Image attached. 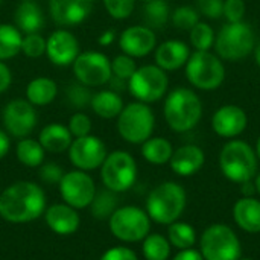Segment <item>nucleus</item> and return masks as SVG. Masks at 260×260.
Here are the masks:
<instances>
[{
	"instance_id": "f257e3e1",
	"label": "nucleus",
	"mask_w": 260,
	"mask_h": 260,
	"mask_svg": "<svg viewBox=\"0 0 260 260\" xmlns=\"http://www.w3.org/2000/svg\"><path fill=\"white\" fill-rule=\"evenodd\" d=\"M46 212V195L30 181H17L0 193V216L12 224L35 221Z\"/></svg>"
},
{
	"instance_id": "f03ea898",
	"label": "nucleus",
	"mask_w": 260,
	"mask_h": 260,
	"mask_svg": "<svg viewBox=\"0 0 260 260\" xmlns=\"http://www.w3.org/2000/svg\"><path fill=\"white\" fill-rule=\"evenodd\" d=\"M163 114L172 131L187 133L201 120L203 102L193 90L178 87L166 96Z\"/></svg>"
},
{
	"instance_id": "7ed1b4c3",
	"label": "nucleus",
	"mask_w": 260,
	"mask_h": 260,
	"mask_svg": "<svg viewBox=\"0 0 260 260\" xmlns=\"http://www.w3.org/2000/svg\"><path fill=\"white\" fill-rule=\"evenodd\" d=\"M186 201L187 197L183 186L174 181H166L149 193L146 200V213L152 221L171 225L184 212Z\"/></svg>"
},
{
	"instance_id": "20e7f679",
	"label": "nucleus",
	"mask_w": 260,
	"mask_h": 260,
	"mask_svg": "<svg viewBox=\"0 0 260 260\" xmlns=\"http://www.w3.org/2000/svg\"><path fill=\"white\" fill-rule=\"evenodd\" d=\"M219 168L225 178L233 183L251 181L257 172V154L247 142L232 140L219 154Z\"/></svg>"
},
{
	"instance_id": "39448f33",
	"label": "nucleus",
	"mask_w": 260,
	"mask_h": 260,
	"mask_svg": "<svg viewBox=\"0 0 260 260\" xmlns=\"http://www.w3.org/2000/svg\"><path fill=\"white\" fill-rule=\"evenodd\" d=\"M254 32L248 23H227L215 38V49L221 59L239 61L254 50Z\"/></svg>"
},
{
	"instance_id": "423d86ee",
	"label": "nucleus",
	"mask_w": 260,
	"mask_h": 260,
	"mask_svg": "<svg viewBox=\"0 0 260 260\" xmlns=\"http://www.w3.org/2000/svg\"><path fill=\"white\" fill-rule=\"evenodd\" d=\"M186 78L195 88L212 91L219 88L225 81V66L219 56L209 50H197L186 62Z\"/></svg>"
},
{
	"instance_id": "0eeeda50",
	"label": "nucleus",
	"mask_w": 260,
	"mask_h": 260,
	"mask_svg": "<svg viewBox=\"0 0 260 260\" xmlns=\"http://www.w3.org/2000/svg\"><path fill=\"white\" fill-rule=\"evenodd\" d=\"M155 116L148 104L131 102L117 116V131L123 140L133 145H142L154 131Z\"/></svg>"
},
{
	"instance_id": "6e6552de",
	"label": "nucleus",
	"mask_w": 260,
	"mask_h": 260,
	"mask_svg": "<svg viewBox=\"0 0 260 260\" xmlns=\"http://www.w3.org/2000/svg\"><path fill=\"white\" fill-rule=\"evenodd\" d=\"M169 87V78L157 64L137 67L134 75L128 79L129 93L143 104L158 102L165 98Z\"/></svg>"
},
{
	"instance_id": "1a4fd4ad",
	"label": "nucleus",
	"mask_w": 260,
	"mask_h": 260,
	"mask_svg": "<svg viewBox=\"0 0 260 260\" xmlns=\"http://www.w3.org/2000/svg\"><path fill=\"white\" fill-rule=\"evenodd\" d=\"M110 230L122 242H140L151 230V218L139 207L126 206L110 216Z\"/></svg>"
},
{
	"instance_id": "9d476101",
	"label": "nucleus",
	"mask_w": 260,
	"mask_h": 260,
	"mask_svg": "<svg viewBox=\"0 0 260 260\" xmlns=\"http://www.w3.org/2000/svg\"><path fill=\"white\" fill-rule=\"evenodd\" d=\"M104 186L111 192L128 190L137 178V163L134 157L125 151H114L107 155L101 166Z\"/></svg>"
},
{
	"instance_id": "9b49d317",
	"label": "nucleus",
	"mask_w": 260,
	"mask_h": 260,
	"mask_svg": "<svg viewBox=\"0 0 260 260\" xmlns=\"http://www.w3.org/2000/svg\"><path fill=\"white\" fill-rule=\"evenodd\" d=\"M201 256L204 260H239L241 242L230 227L210 225L201 238Z\"/></svg>"
},
{
	"instance_id": "f8f14e48",
	"label": "nucleus",
	"mask_w": 260,
	"mask_h": 260,
	"mask_svg": "<svg viewBox=\"0 0 260 260\" xmlns=\"http://www.w3.org/2000/svg\"><path fill=\"white\" fill-rule=\"evenodd\" d=\"M73 73L78 82L87 87H99L113 78L111 61L102 52L87 50L78 55L73 62Z\"/></svg>"
},
{
	"instance_id": "ddd939ff",
	"label": "nucleus",
	"mask_w": 260,
	"mask_h": 260,
	"mask_svg": "<svg viewBox=\"0 0 260 260\" xmlns=\"http://www.w3.org/2000/svg\"><path fill=\"white\" fill-rule=\"evenodd\" d=\"M59 193L70 207L85 209L96 197V186L87 172L78 169L64 174L59 181Z\"/></svg>"
},
{
	"instance_id": "4468645a",
	"label": "nucleus",
	"mask_w": 260,
	"mask_h": 260,
	"mask_svg": "<svg viewBox=\"0 0 260 260\" xmlns=\"http://www.w3.org/2000/svg\"><path fill=\"white\" fill-rule=\"evenodd\" d=\"M67 151L72 165L84 172L101 168L108 155L105 143L99 137L90 134L75 139Z\"/></svg>"
},
{
	"instance_id": "2eb2a0df",
	"label": "nucleus",
	"mask_w": 260,
	"mask_h": 260,
	"mask_svg": "<svg viewBox=\"0 0 260 260\" xmlns=\"http://www.w3.org/2000/svg\"><path fill=\"white\" fill-rule=\"evenodd\" d=\"M2 119L6 131L12 137L24 139L34 131L38 116L34 105L27 99H14L5 105Z\"/></svg>"
},
{
	"instance_id": "dca6fc26",
	"label": "nucleus",
	"mask_w": 260,
	"mask_h": 260,
	"mask_svg": "<svg viewBox=\"0 0 260 260\" xmlns=\"http://www.w3.org/2000/svg\"><path fill=\"white\" fill-rule=\"evenodd\" d=\"M94 0H49V11L53 23L69 29L84 23L93 12Z\"/></svg>"
},
{
	"instance_id": "f3484780",
	"label": "nucleus",
	"mask_w": 260,
	"mask_h": 260,
	"mask_svg": "<svg viewBox=\"0 0 260 260\" xmlns=\"http://www.w3.org/2000/svg\"><path fill=\"white\" fill-rule=\"evenodd\" d=\"M46 55L55 66H70L79 55V41L70 30L61 27L46 40Z\"/></svg>"
},
{
	"instance_id": "a211bd4d",
	"label": "nucleus",
	"mask_w": 260,
	"mask_h": 260,
	"mask_svg": "<svg viewBox=\"0 0 260 260\" xmlns=\"http://www.w3.org/2000/svg\"><path fill=\"white\" fill-rule=\"evenodd\" d=\"M119 46L125 55L133 58H143L155 50L157 37L151 27L145 24H136L126 27L120 34Z\"/></svg>"
},
{
	"instance_id": "6ab92c4d",
	"label": "nucleus",
	"mask_w": 260,
	"mask_h": 260,
	"mask_svg": "<svg viewBox=\"0 0 260 260\" xmlns=\"http://www.w3.org/2000/svg\"><path fill=\"white\" fill-rule=\"evenodd\" d=\"M248 125L247 113L238 105H222L212 117L213 131L224 139H235L245 131Z\"/></svg>"
},
{
	"instance_id": "aec40b11",
	"label": "nucleus",
	"mask_w": 260,
	"mask_h": 260,
	"mask_svg": "<svg viewBox=\"0 0 260 260\" xmlns=\"http://www.w3.org/2000/svg\"><path fill=\"white\" fill-rule=\"evenodd\" d=\"M46 224L49 229L61 236L73 235L79 225L81 219L79 215L76 213V209L70 207L69 204H53L44 212Z\"/></svg>"
},
{
	"instance_id": "412c9836",
	"label": "nucleus",
	"mask_w": 260,
	"mask_h": 260,
	"mask_svg": "<svg viewBox=\"0 0 260 260\" xmlns=\"http://www.w3.org/2000/svg\"><path fill=\"white\" fill-rule=\"evenodd\" d=\"M155 64L165 72H174L186 66L190 52L189 46L181 40H168L155 47Z\"/></svg>"
},
{
	"instance_id": "4be33fe9",
	"label": "nucleus",
	"mask_w": 260,
	"mask_h": 260,
	"mask_svg": "<svg viewBox=\"0 0 260 260\" xmlns=\"http://www.w3.org/2000/svg\"><path fill=\"white\" fill-rule=\"evenodd\" d=\"M206 161L204 151L197 145H184L174 151L169 163L171 169L180 177H190L197 174Z\"/></svg>"
},
{
	"instance_id": "5701e85b",
	"label": "nucleus",
	"mask_w": 260,
	"mask_h": 260,
	"mask_svg": "<svg viewBox=\"0 0 260 260\" xmlns=\"http://www.w3.org/2000/svg\"><path fill=\"white\" fill-rule=\"evenodd\" d=\"M14 21L21 34H38L44 27V14L34 0H24L15 9Z\"/></svg>"
},
{
	"instance_id": "b1692460",
	"label": "nucleus",
	"mask_w": 260,
	"mask_h": 260,
	"mask_svg": "<svg viewBox=\"0 0 260 260\" xmlns=\"http://www.w3.org/2000/svg\"><path fill=\"white\" fill-rule=\"evenodd\" d=\"M233 218L242 230L260 233V201L250 197L239 200L233 207Z\"/></svg>"
},
{
	"instance_id": "393cba45",
	"label": "nucleus",
	"mask_w": 260,
	"mask_h": 260,
	"mask_svg": "<svg viewBox=\"0 0 260 260\" xmlns=\"http://www.w3.org/2000/svg\"><path fill=\"white\" fill-rule=\"evenodd\" d=\"M72 139L73 136L70 134L67 126L61 123H50L41 129L38 142L41 143L44 151H49L52 154H59L70 148L73 142Z\"/></svg>"
},
{
	"instance_id": "a878e982",
	"label": "nucleus",
	"mask_w": 260,
	"mask_h": 260,
	"mask_svg": "<svg viewBox=\"0 0 260 260\" xmlns=\"http://www.w3.org/2000/svg\"><path fill=\"white\" fill-rule=\"evenodd\" d=\"M58 94V85L53 79L40 76L32 79L26 87V98L35 107H44L55 101Z\"/></svg>"
},
{
	"instance_id": "bb28decb",
	"label": "nucleus",
	"mask_w": 260,
	"mask_h": 260,
	"mask_svg": "<svg viewBox=\"0 0 260 260\" xmlns=\"http://www.w3.org/2000/svg\"><path fill=\"white\" fill-rule=\"evenodd\" d=\"M91 110L102 119H114L123 110L122 98L113 90H102L91 96Z\"/></svg>"
},
{
	"instance_id": "cd10ccee",
	"label": "nucleus",
	"mask_w": 260,
	"mask_h": 260,
	"mask_svg": "<svg viewBox=\"0 0 260 260\" xmlns=\"http://www.w3.org/2000/svg\"><path fill=\"white\" fill-rule=\"evenodd\" d=\"M174 154L172 143L165 137H149L142 143V155L152 165H165Z\"/></svg>"
},
{
	"instance_id": "c85d7f7f",
	"label": "nucleus",
	"mask_w": 260,
	"mask_h": 260,
	"mask_svg": "<svg viewBox=\"0 0 260 260\" xmlns=\"http://www.w3.org/2000/svg\"><path fill=\"white\" fill-rule=\"evenodd\" d=\"M23 34L17 29V26L9 23L0 24V61L14 58L18 52H21Z\"/></svg>"
},
{
	"instance_id": "c756f323",
	"label": "nucleus",
	"mask_w": 260,
	"mask_h": 260,
	"mask_svg": "<svg viewBox=\"0 0 260 260\" xmlns=\"http://www.w3.org/2000/svg\"><path fill=\"white\" fill-rule=\"evenodd\" d=\"M44 148L34 139H21L17 145L15 154L21 165L27 168H38L44 161Z\"/></svg>"
},
{
	"instance_id": "7c9ffc66",
	"label": "nucleus",
	"mask_w": 260,
	"mask_h": 260,
	"mask_svg": "<svg viewBox=\"0 0 260 260\" xmlns=\"http://www.w3.org/2000/svg\"><path fill=\"white\" fill-rule=\"evenodd\" d=\"M171 18V9L166 0H151L143 6V21L145 26L154 29H161Z\"/></svg>"
},
{
	"instance_id": "2f4dec72",
	"label": "nucleus",
	"mask_w": 260,
	"mask_h": 260,
	"mask_svg": "<svg viewBox=\"0 0 260 260\" xmlns=\"http://www.w3.org/2000/svg\"><path fill=\"white\" fill-rule=\"evenodd\" d=\"M169 242L178 250H189L197 242V233L192 225L186 222H172L168 230Z\"/></svg>"
},
{
	"instance_id": "473e14b6",
	"label": "nucleus",
	"mask_w": 260,
	"mask_h": 260,
	"mask_svg": "<svg viewBox=\"0 0 260 260\" xmlns=\"http://www.w3.org/2000/svg\"><path fill=\"white\" fill-rule=\"evenodd\" d=\"M171 244L161 235H148L143 239V256L146 260H168Z\"/></svg>"
},
{
	"instance_id": "72a5a7b5",
	"label": "nucleus",
	"mask_w": 260,
	"mask_h": 260,
	"mask_svg": "<svg viewBox=\"0 0 260 260\" xmlns=\"http://www.w3.org/2000/svg\"><path fill=\"white\" fill-rule=\"evenodd\" d=\"M215 38H216L215 30L207 23L200 21L190 29V44L200 52L210 50L212 46L215 44Z\"/></svg>"
},
{
	"instance_id": "f704fd0d",
	"label": "nucleus",
	"mask_w": 260,
	"mask_h": 260,
	"mask_svg": "<svg viewBox=\"0 0 260 260\" xmlns=\"http://www.w3.org/2000/svg\"><path fill=\"white\" fill-rule=\"evenodd\" d=\"M116 204H117V200L114 197V192H111L108 189L101 193L96 192V197H94L93 203L90 204L91 213L94 218L104 219V218L113 215V212L116 210Z\"/></svg>"
},
{
	"instance_id": "c9c22d12",
	"label": "nucleus",
	"mask_w": 260,
	"mask_h": 260,
	"mask_svg": "<svg viewBox=\"0 0 260 260\" xmlns=\"http://www.w3.org/2000/svg\"><path fill=\"white\" fill-rule=\"evenodd\" d=\"M171 21L178 29L190 30L197 23H200V12L193 6H180L171 14Z\"/></svg>"
},
{
	"instance_id": "e433bc0d",
	"label": "nucleus",
	"mask_w": 260,
	"mask_h": 260,
	"mask_svg": "<svg viewBox=\"0 0 260 260\" xmlns=\"http://www.w3.org/2000/svg\"><path fill=\"white\" fill-rule=\"evenodd\" d=\"M136 70H137V64H136L134 58L128 56L125 53L114 56L111 61V72L117 79L128 81L134 75Z\"/></svg>"
},
{
	"instance_id": "4c0bfd02",
	"label": "nucleus",
	"mask_w": 260,
	"mask_h": 260,
	"mask_svg": "<svg viewBox=\"0 0 260 260\" xmlns=\"http://www.w3.org/2000/svg\"><path fill=\"white\" fill-rule=\"evenodd\" d=\"M66 96H67V101L70 105H73L76 108H84L91 102L93 94L90 93L87 85H84L81 82H75V84H70L67 87Z\"/></svg>"
},
{
	"instance_id": "58836bf2",
	"label": "nucleus",
	"mask_w": 260,
	"mask_h": 260,
	"mask_svg": "<svg viewBox=\"0 0 260 260\" xmlns=\"http://www.w3.org/2000/svg\"><path fill=\"white\" fill-rule=\"evenodd\" d=\"M105 11L116 20L128 18L136 6V0H102Z\"/></svg>"
},
{
	"instance_id": "ea45409f",
	"label": "nucleus",
	"mask_w": 260,
	"mask_h": 260,
	"mask_svg": "<svg viewBox=\"0 0 260 260\" xmlns=\"http://www.w3.org/2000/svg\"><path fill=\"white\" fill-rule=\"evenodd\" d=\"M21 52L27 58H40L46 53V40L40 34H27L23 37Z\"/></svg>"
},
{
	"instance_id": "a19ab883",
	"label": "nucleus",
	"mask_w": 260,
	"mask_h": 260,
	"mask_svg": "<svg viewBox=\"0 0 260 260\" xmlns=\"http://www.w3.org/2000/svg\"><path fill=\"white\" fill-rule=\"evenodd\" d=\"M69 131L70 134L78 139V137H85L90 134L91 131V120L85 113H75L70 119H69Z\"/></svg>"
},
{
	"instance_id": "79ce46f5",
	"label": "nucleus",
	"mask_w": 260,
	"mask_h": 260,
	"mask_svg": "<svg viewBox=\"0 0 260 260\" xmlns=\"http://www.w3.org/2000/svg\"><path fill=\"white\" fill-rule=\"evenodd\" d=\"M245 11H247V5L244 0H224L222 15L227 18L229 23L244 21Z\"/></svg>"
},
{
	"instance_id": "37998d69",
	"label": "nucleus",
	"mask_w": 260,
	"mask_h": 260,
	"mask_svg": "<svg viewBox=\"0 0 260 260\" xmlns=\"http://www.w3.org/2000/svg\"><path fill=\"white\" fill-rule=\"evenodd\" d=\"M197 9L207 18H219L224 11V0H197Z\"/></svg>"
},
{
	"instance_id": "c03bdc74",
	"label": "nucleus",
	"mask_w": 260,
	"mask_h": 260,
	"mask_svg": "<svg viewBox=\"0 0 260 260\" xmlns=\"http://www.w3.org/2000/svg\"><path fill=\"white\" fill-rule=\"evenodd\" d=\"M40 177L47 184H59L61 178L64 177L62 168H59L56 163H46L40 169Z\"/></svg>"
},
{
	"instance_id": "a18cd8bd",
	"label": "nucleus",
	"mask_w": 260,
	"mask_h": 260,
	"mask_svg": "<svg viewBox=\"0 0 260 260\" xmlns=\"http://www.w3.org/2000/svg\"><path fill=\"white\" fill-rule=\"evenodd\" d=\"M99 260H139L137 254L126 247H114L107 250Z\"/></svg>"
},
{
	"instance_id": "49530a36",
	"label": "nucleus",
	"mask_w": 260,
	"mask_h": 260,
	"mask_svg": "<svg viewBox=\"0 0 260 260\" xmlns=\"http://www.w3.org/2000/svg\"><path fill=\"white\" fill-rule=\"evenodd\" d=\"M11 82H12V73H11L9 67L3 61H0V93L6 91L9 88Z\"/></svg>"
},
{
	"instance_id": "de8ad7c7",
	"label": "nucleus",
	"mask_w": 260,
	"mask_h": 260,
	"mask_svg": "<svg viewBox=\"0 0 260 260\" xmlns=\"http://www.w3.org/2000/svg\"><path fill=\"white\" fill-rule=\"evenodd\" d=\"M174 260H204V257L201 256V253L200 251H195V250H192V248H189V250H181Z\"/></svg>"
},
{
	"instance_id": "09e8293b",
	"label": "nucleus",
	"mask_w": 260,
	"mask_h": 260,
	"mask_svg": "<svg viewBox=\"0 0 260 260\" xmlns=\"http://www.w3.org/2000/svg\"><path fill=\"white\" fill-rule=\"evenodd\" d=\"M9 148H11V140H9V136L0 129V160L9 152Z\"/></svg>"
},
{
	"instance_id": "8fccbe9b",
	"label": "nucleus",
	"mask_w": 260,
	"mask_h": 260,
	"mask_svg": "<svg viewBox=\"0 0 260 260\" xmlns=\"http://www.w3.org/2000/svg\"><path fill=\"white\" fill-rule=\"evenodd\" d=\"M114 38H116V32H114V29H108V30H105L104 34H101V35H99L98 43H99L101 46H108V44H111V43L114 41Z\"/></svg>"
},
{
	"instance_id": "3c124183",
	"label": "nucleus",
	"mask_w": 260,
	"mask_h": 260,
	"mask_svg": "<svg viewBox=\"0 0 260 260\" xmlns=\"http://www.w3.org/2000/svg\"><path fill=\"white\" fill-rule=\"evenodd\" d=\"M254 58H256V62H257V66L260 67V41L257 43V46L254 47Z\"/></svg>"
},
{
	"instance_id": "603ef678",
	"label": "nucleus",
	"mask_w": 260,
	"mask_h": 260,
	"mask_svg": "<svg viewBox=\"0 0 260 260\" xmlns=\"http://www.w3.org/2000/svg\"><path fill=\"white\" fill-rule=\"evenodd\" d=\"M256 154H257V158H260V137L257 139V143H256Z\"/></svg>"
},
{
	"instance_id": "864d4df0",
	"label": "nucleus",
	"mask_w": 260,
	"mask_h": 260,
	"mask_svg": "<svg viewBox=\"0 0 260 260\" xmlns=\"http://www.w3.org/2000/svg\"><path fill=\"white\" fill-rule=\"evenodd\" d=\"M256 189H257V192L260 193V174L257 175V178H256Z\"/></svg>"
},
{
	"instance_id": "5fc2aeb1",
	"label": "nucleus",
	"mask_w": 260,
	"mask_h": 260,
	"mask_svg": "<svg viewBox=\"0 0 260 260\" xmlns=\"http://www.w3.org/2000/svg\"><path fill=\"white\" fill-rule=\"evenodd\" d=\"M142 2H145V3H146V2H151V0H142Z\"/></svg>"
},
{
	"instance_id": "6e6d98bb",
	"label": "nucleus",
	"mask_w": 260,
	"mask_h": 260,
	"mask_svg": "<svg viewBox=\"0 0 260 260\" xmlns=\"http://www.w3.org/2000/svg\"><path fill=\"white\" fill-rule=\"evenodd\" d=\"M239 260H251V259H239Z\"/></svg>"
},
{
	"instance_id": "4d7b16f0",
	"label": "nucleus",
	"mask_w": 260,
	"mask_h": 260,
	"mask_svg": "<svg viewBox=\"0 0 260 260\" xmlns=\"http://www.w3.org/2000/svg\"><path fill=\"white\" fill-rule=\"evenodd\" d=\"M0 3H2V0H0Z\"/></svg>"
},
{
	"instance_id": "13d9d810",
	"label": "nucleus",
	"mask_w": 260,
	"mask_h": 260,
	"mask_svg": "<svg viewBox=\"0 0 260 260\" xmlns=\"http://www.w3.org/2000/svg\"><path fill=\"white\" fill-rule=\"evenodd\" d=\"M21 2H24V0H21Z\"/></svg>"
}]
</instances>
